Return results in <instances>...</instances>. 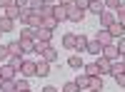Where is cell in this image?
I'll return each mask as SVG.
<instances>
[{
    "label": "cell",
    "mask_w": 125,
    "mask_h": 92,
    "mask_svg": "<svg viewBox=\"0 0 125 92\" xmlns=\"http://www.w3.org/2000/svg\"><path fill=\"white\" fill-rule=\"evenodd\" d=\"M85 10H80L78 5H68V20L70 23H83V20H85Z\"/></svg>",
    "instance_id": "6da1fadb"
},
{
    "label": "cell",
    "mask_w": 125,
    "mask_h": 92,
    "mask_svg": "<svg viewBox=\"0 0 125 92\" xmlns=\"http://www.w3.org/2000/svg\"><path fill=\"white\" fill-rule=\"evenodd\" d=\"M35 65L38 62H33V60H23V65H20V75H23L25 80L28 77H35Z\"/></svg>",
    "instance_id": "7a4b0ae2"
},
{
    "label": "cell",
    "mask_w": 125,
    "mask_h": 92,
    "mask_svg": "<svg viewBox=\"0 0 125 92\" xmlns=\"http://www.w3.org/2000/svg\"><path fill=\"white\" fill-rule=\"evenodd\" d=\"M95 40H98L103 47H105V45H113V40H115V37L110 35V30H108V27H100V30H98V35H95Z\"/></svg>",
    "instance_id": "3957f363"
},
{
    "label": "cell",
    "mask_w": 125,
    "mask_h": 92,
    "mask_svg": "<svg viewBox=\"0 0 125 92\" xmlns=\"http://www.w3.org/2000/svg\"><path fill=\"white\" fill-rule=\"evenodd\" d=\"M53 33L55 30H50V27H35V40H43V42H50V40H53Z\"/></svg>",
    "instance_id": "277c9868"
},
{
    "label": "cell",
    "mask_w": 125,
    "mask_h": 92,
    "mask_svg": "<svg viewBox=\"0 0 125 92\" xmlns=\"http://www.w3.org/2000/svg\"><path fill=\"white\" fill-rule=\"evenodd\" d=\"M95 65H98V72L100 75H110V60L108 57H103V55H98V60H95Z\"/></svg>",
    "instance_id": "5b68a950"
},
{
    "label": "cell",
    "mask_w": 125,
    "mask_h": 92,
    "mask_svg": "<svg viewBox=\"0 0 125 92\" xmlns=\"http://www.w3.org/2000/svg\"><path fill=\"white\" fill-rule=\"evenodd\" d=\"M25 25H30V27H40V25H43V13H35V10H30V15H28V20H25Z\"/></svg>",
    "instance_id": "8992f818"
},
{
    "label": "cell",
    "mask_w": 125,
    "mask_h": 92,
    "mask_svg": "<svg viewBox=\"0 0 125 92\" xmlns=\"http://www.w3.org/2000/svg\"><path fill=\"white\" fill-rule=\"evenodd\" d=\"M98 17H100V27H110L113 23H115V15H113L110 10H103Z\"/></svg>",
    "instance_id": "52a82bcc"
},
{
    "label": "cell",
    "mask_w": 125,
    "mask_h": 92,
    "mask_svg": "<svg viewBox=\"0 0 125 92\" xmlns=\"http://www.w3.org/2000/svg\"><path fill=\"white\" fill-rule=\"evenodd\" d=\"M103 57H108L110 62H113V60H118V57H120V52H118L115 42H113V45H105V47H103Z\"/></svg>",
    "instance_id": "ba28073f"
},
{
    "label": "cell",
    "mask_w": 125,
    "mask_h": 92,
    "mask_svg": "<svg viewBox=\"0 0 125 92\" xmlns=\"http://www.w3.org/2000/svg\"><path fill=\"white\" fill-rule=\"evenodd\" d=\"M15 75H18V70L13 65H0V77L3 80H15Z\"/></svg>",
    "instance_id": "9c48e42d"
},
{
    "label": "cell",
    "mask_w": 125,
    "mask_h": 92,
    "mask_svg": "<svg viewBox=\"0 0 125 92\" xmlns=\"http://www.w3.org/2000/svg\"><path fill=\"white\" fill-rule=\"evenodd\" d=\"M48 75H50V62L40 60V62L35 65V77H48Z\"/></svg>",
    "instance_id": "30bf717a"
},
{
    "label": "cell",
    "mask_w": 125,
    "mask_h": 92,
    "mask_svg": "<svg viewBox=\"0 0 125 92\" xmlns=\"http://www.w3.org/2000/svg\"><path fill=\"white\" fill-rule=\"evenodd\" d=\"M53 17L58 20V23H60V20H68V8H65V5H60V3L53 5Z\"/></svg>",
    "instance_id": "8fae6325"
},
{
    "label": "cell",
    "mask_w": 125,
    "mask_h": 92,
    "mask_svg": "<svg viewBox=\"0 0 125 92\" xmlns=\"http://www.w3.org/2000/svg\"><path fill=\"white\" fill-rule=\"evenodd\" d=\"M88 90H90V92H100V90H103V75H95V77H90V82H88Z\"/></svg>",
    "instance_id": "7c38bea8"
},
{
    "label": "cell",
    "mask_w": 125,
    "mask_h": 92,
    "mask_svg": "<svg viewBox=\"0 0 125 92\" xmlns=\"http://www.w3.org/2000/svg\"><path fill=\"white\" fill-rule=\"evenodd\" d=\"M8 52H10V57H25V55H23V50H20V42H18V40L8 42Z\"/></svg>",
    "instance_id": "4fadbf2b"
},
{
    "label": "cell",
    "mask_w": 125,
    "mask_h": 92,
    "mask_svg": "<svg viewBox=\"0 0 125 92\" xmlns=\"http://www.w3.org/2000/svg\"><path fill=\"white\" fill-rule=\"evenodd\" d=\"M18 42H20V50H23V55L35 52V40H18Z\"/></svg>",
    "instance_id": "5bb4252c"
},
{
    "label": "cell",
    "mask_w": 125,
    "mask_h": 92,
    "mask_svg": "<svg viewBox=\"0 0 125 92\" xmlns=\"http://www.w3.org/2000/svg\"><path fill=\"white\" fill-rule=\"evenodd\" d=\"M15 25V20H10L8 15H0V33H10Z\"/></svg>",
    "instance_id": "9a60e30c"
},
{
    "label": "cell",
    "mask_w": 125,
    "mask_h": 92,
    "mask_svg": "<svg viewBox=\"0 0 125 92\" xmlns=\"http://www.w3.org/2000/svg\"><path fill=\"white\" fill-rule=\"evenodd\" d=\"M43 60H45V62H55V60H58V50L48 45V47L43 50Z\"/></svg>",
    "instance_id": "2e32d148"
},
{
    "label": "cell",
    "mask_w": 125,
    "mask_h": 92,
    "mask_svg": "<svg viewBox=\"0 0 125 92\" xmlns=\"http://www.w3.org/2000/svg\"><path fill=\"white\" fill-rule=\"evenodd\" d=\"M0 92H18L15 80H0Z\"/></svg>",
    "instance_id": "e0dca14e"
},
{
    "label": "cell",
    "mask_w": 125,
    "mask_h": 92,
    "mask_svg": "<svg viewBox=\"0 0 125 92\" xmlns=\"http://www.w3.org/2000/svg\"><path fill=\"white\" fill-rule=\"evenodd\" d=\"M103 10H105L103 0H90V8H88V13H93V15H100Z\"/></svg>",
    "instance_id": "ac0fdd59"
},
{
    "label": "cell",
    "mask_w": 125,
    "mask_h": 92,
    "mask_svg": "<svg viewBox=\"0 0 125 92\" xmlns=\"http://www.w3.org/2000/svg\"><path fill=\"white\" fill-rule=\"evenodd\" d=\"M75 42H78V35H73V33L62 35V47H70V50H75Z\"/></svg>",
    "instance_id": "d6986e66"
},
{
    "label": "cell",
    "mask_w": 125,
    "mask_h": 92,
    "mask_svg": "<svg viewBox=\"0 0 125 92\" xmlns=\"http://www.w3.org/2000/svg\"><path fill=\"white\" fill-rule=\"evenodd\" d=\"M20 40H35V27H30V25L20 27Z\"/></svg>",
    "instance_id": "ffe728a7"
},
{
    "label": "cell",
    "mask_w": 125,
    "mask_h": 92,
    "mask_svg": "<svg viewBox=\"0 0 125 92\" xmlns=\"http://www.w3.org/2000/svg\"><path fill=\"white\" fill-rule=\"evenodd\" d=\"M88 52H90V55H95V57L103 55V45L98 42V40H90V42H88Z\"/></svg>",
    "instance_id": "44dd1931"
},
{
    "label": "cell",
    "mask_w": 125,
    "mask_h": 92,
    "mask_svg": "<svg viewBox=\"0 0 125 92\" xmlns=\"http://www.w3.org/2000/svg\"><path fill=\"white\" fill-rule=\"evenodd\" d=\"M68 65H70L73 70H83V65H85V62H83L80 55H70V57H68Z\"/></svg>",
    "instance_id": "7402d4cb"
},
{
    "label": "cell",
    "mask_w": 125,
    "mask_h": 92,
    "mask_svg": "<svg viewBox=\"0 0 125 92\" xmlns=\"http://www.w3.org/2000/svg\"><path fill=\"white\" fill-rule=\"evenodd\" d=\"M108 30H110V35H113V37H123V35H125V27L118 23V20H115V23H113Z\"/></svg>",
    "instance_id": "603a6c76"
},
{
    "label": "cell",
    "mask_w": 125,
    "mask_h": 92,
    "mask_svg": "<svg viewBox=\"0 0 125 92\" xmlns=\"http://www.w3.org/2000/svg\"><path fill=\"white\" fill-rule=\"evenodd\" d=\"M88 82H90V75H85V72H80L78 80H75V85H78L80 90H88Z\"/></svg>",
    "instance_id": "cb8c5ba5"
},
{
    "label": "cell",
    "mask_w": 125,
    "mask_h": 92,
    "mask_svg": "<svg viewBox=\"0 0 125 92\" xmlns=\"http://www.w3.org/2000/svg\"><path fill=\"white\" fill-rule=\"evenodd\" d=\"M5 15H8L10 20H20V8H18V5H10V8H5Z\"/></svg>",
    "instance_id": "d4e9b609"
},
{
    "label": "cell",
    "mask_w": 125,
    "mask_h": 92,
    "mask_svg": "<svg viewBox=\"0 0 125 92\" xmlns=\"http://www.w3.org/2000/svg\"><path fill=\"white\" fill-rule=\"evenodd\" d=\"M43 27H50V30H55L58 27V20L53 15H43Z\"/></svg>",
    "instance_id": "484cf974"
},
{
    "label": "cell",
    "mask_w": 125,
    "mask_h": 92,
    "mask_svg": "<svg viewBox=\"0 0 125 92\" xmlns=\"http://www.w3.org/2000/svg\"><path fill=\"white\" fill-rule=\"evenodd\" d=\"M60 92H80V87L75 85V80H68V82L60 87Z\"/></svg>",
    "instance_id": "4316f807"
},
{
    "label": "cell",
    "mask_w": 125,
    "mask_h": 92,
    "mask_svg": "<svg viewBox=\"0 0 125 92\" xmlns=\"http://www.w3.org/2000/svg\"><path fill=\"white\" fill-rule=\"evenodd\" d=\"M88 42H90V40H88L85 35H78V42H75V50H80V52H83V50H88Z\"/></svg>",
    "instance_id": "83f0119b"
},
{
    "label": "cell",
    "mask_w": 125,
    "mask_h": 92,
    "mask_svg": "<svg viewBox=\"0 0 125 92\" xmlns=\"http://www.w3.org/2000/svg\"><path fill=\"white\" fill-rule=\"evenodd\" d=\"M28 8H30V10H35V13H43L45 3H43V0H30V3H28Z\"/></svg>",
    "instance_id": "f1b7e54d"
},
{
    "label": "cell",
    "mask_w": 125,
    "mask_h": 92,
    "mask_svg": "<svg viewBox=\"0 0 125 92\" xmlns=\"http://www.w3.org/2000/svg\"><path fill=\"white\" fill-rule=\"evenodd\" d=\"M83 70H85V75H90V77L100 75V72H98V65H95V62H90V65H83Z\"/></svg>",
    "instance_id": "f546056e"
},
{
    "label": "cell",
    "mask_w": 125,
    "mask_h": 92,
    "mask_svg": "<svg viewBox=\"0 0 125 92\" xmlns=\"http://www.w3.org/2000/svg\"><path fill=\"white\" fill-rule=\"evenodd\" d=\"M23 60H25V57H8V65H13L18 72H20V65H23Z\"/></svg>",
    "instance_id": "4dcf8cb0"
},
{
    "label": "cell",
    "mask_w": 125,
    "mask_h": 92,
    "mask_svg": "<svg viewBox=\"0 0 125 92\" xmlns=\"http://www.w3.org/2000/svg\"><path fill=\"white\" fill-rule=\"evenodd\" d=\"M103 5H105V10H118L120 0H103Z\"/></svg>",
    "instance_id": "1f68e13d"
},
{
    "label": "cell",
    "mask_w": 125,
    "mask_h": 92,
    "mask_svg": "<svg viewBox=\"0 0 125 92\" xmlns=\"http://www.w3.org/2000/svg\"><path fill=\"white\" fill-rule=\"evenodd\" d=\"M115 47H118V52H120V57H125V37H118V42H115Z\"/></svg>",
    "instance_id": "d6a6232c"
},
{
    "label": "cell",
    "mask_w": 125,
    "mask_h": 92,
    "mask_svg": "<svg viewBox=\"0 0 125 92\" xmlns=\"http://www.w3.org/2000/svg\"><path fill=\"white\" fill-rule=\"evenodd\" d=\"M8 57H10V52H8V45H0V62H8Z\"/></svg>",
    "instance_id": "836d02e7"
},
{
    "label": "cell",
    "mask_w": 125,
    "mask_h": 92,
    "mask_svg": "<svg viewBox=\"0 0 125 92\" xmlns=\"http://www.w3.org/2000/svg\"><path fill=\"white\" fill-rule=\"evenodd\" d=\"M113 77H115V82H118V87H125V72H115Z\"/></svg>",
    "instance_id": "e575fe53"
},
{
    "label": "cell",
    "mask_w": 125,
    "mask_h": 92,
    "mask_svg": "<svg viewBox=\"0 0 125 92\" xmlns=\"http://www.w3.org/2000/svg\"><path fill=\"white\" fill-rule=\"evenodd\" d=\"M50 42H43V40H35V52H40V55H43V50L48 47Z\"/></svg>",
    "instance_id": "d590c367"
},
{
    "label": "cell",
    "mask_w": 125,
    "mask_h": 92,
    "mask_svg": "<svg viewBox=\"0 0 125 92\" xmlns=\"http://www.w3.org/2000/svg\"><path fill=\"white\" fill-rule=\"evenodd\" d=\"M73 5H78L80 10H85V13H88V8H90V0H75Z\"/></svg>",
    "instance_id": "8d00e7d4"
},
{
    "label": "cell",
    "mask_w": 125,
    "mask_h": 92,
    "mask_svg": "<svg viewBox=\"0 0 125 92\" xmlns=\"http://www.w3.org/2000/svg\"><path fill=\"white\" fill-rule=\"evenodd\" d=\"M15 85H18V92H23V90H28V87H30L25 77H23V80H15Z\"/></svg>",
    "instance_id": "74e56055"
},
{
    "label": "cell",
    "mask_w": 125,
    "mask_h": 92,
    "mask_svg": "<svg viewBox=\"0 0 125 92\" xmlns=\"http://www.w3.org/2000/svg\"><path fill=\"white\" fill-rule=\"evenodd\" d=\"M10 5H15V0H0V8H10Z\"/></svg>",
    "instance_id": "f35d334b"
},
{
    "label": "cell",
    "mask_w": 125,
    "mask_h": 92,
    "mask_svg": "<svg viewBox=\"0 0 125 92\" xmlns=\"http://www.w3.org/2000/svg\"><path fill=\"white\" fill-rule=\"evenodd\" d=\"M28 3H30V0H15V5H18V8H28Z\"/></svg>",
    "instance_id": "ab89813d"
},
{
    "label": "cell",
    "mask_w": 125,
    "mask_h": 92,
    "mask_svg": "<svg viewBox=\"0 0 125 92\" xmlns=\"http://www.w3.org/2000/svg\"><path fill=\"white\" fill-rule=\"evenodd\" d=\"M43 92H60L58 87H53V85H50V87H43Z\"/></svg>",
    "instance_id": "60d3db41"
},
{
    "label": "cell",
    "mask_w": 125,
    "mask_h": 92,
    "mask_svg": "<svg viewBox=\"0 0 125 92\" xmlns=\"http://www.w3.org/2000/svg\"><path fill=\"white\" fill-rule=\"evenodd\" d=\"M73 3H75V0H60V5H65V8H68V5H73Z\"/></svg>",
    "instance_id": "b9f144b4"
},
{
    "label": "cell",
    "mask_w": 125,
    "mask_h": 92,
    "mask_svg": "<svg viewBox=\"0 0 125 92\" xmlns=\"http://www.w3.org/2000/svg\"><path fill=\"white\" fill-rule=\"evenodd\" d=\"M43 3H45V5H53V3H55V0H43Z\"/></svg>",
    "instance_id": "7bdbcfd3"
},
{
    "label": "cell",
    "mask_w": 125,
    "mask_h": 92,
    "mask_svg": "<svg viewBox=\"0 0 125 92\" xmlns=\"http://www.w3.org/2000/svg\"><path fill=\"white\" fill-rule=\"evenodd\" d=\"M23 92H33V90H30V87H28V90H23Z\"/></svg>",
    "instance_id": "ee69618b"
},
{
    "label": "cell",
    "mask_w": 125,
    "mask_h": 92,
    "mask_svg": "<svg viewBox=\"0 0 125 92\" xmlns=\"http://www.w3.org/2000/svg\"><path fill=\"white\" fill-rule=\"evenodd\" d=\"M123 70H125V57H123Z\"/></svg>",
    "instance_id": "f6af8a7d"
},
{
    "label": "cell",
    "mask_w": 125,
    "mask_h": 92,
    "mask_svg": "<svg viewBox=\"0 0 125 92\" xmlns=\"http://www.w3.org/2000/svg\"><path fill=\"white\" fill-rule=\"evenodd\" d=\"M123 5H125V0H123Z\"/></svg>",
    "instance_id": "bcb514c9"
},
{
    "label": "cell",
    "mask_w": 125,
    "mask_h": 92,
    "mask_svg": "<svg viewBox=\"0 0 125 92\" xmlns=\"http://www.w3.org/2000/svg\"><path fill=\"white\" fill-rule=\"evenodd\" d=\"M0 35H3V33H0Z\"/></svg>",
    "instance_id": "7dc6e473"
},
{
    "label": "cell",
    "mask_w": 125,
    "mask_h": 92,
    "mask_svg": "<svg viewBox=\"0 0 125 92\" xmlns=\"http://www.w3.org/2000/svg\"><path fill=\"white\" fill-rule=\"evenodd\" d=\"M0 80H3V77H0Z\"/></svg>",
    "instance_id": "c3c4849f"
}]
</instances>
